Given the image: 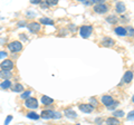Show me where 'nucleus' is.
<instances>
[{
    "instance_id": "obj_28",
    "label": "nucleus",
    "mask_w": 134,
    "mask_h": 125,
    "mask_svg": "<svg viewBox=\"0 0 134 125\" xmlns=\"http://www.w3.org/2000/svg\"><path fill=\"white\" fill-rule=\"evenodd\" d=\"M11 120H12V116H11V115H9V116H7V120L5 121V125H8V124H9Z\"/></svg>"
},
{
    "instance_id": "obj_2",
    "label": "nucleus",
    "mask_w": 134,
    "mask_h": 125,
    "mask_svg": "<svg viewBox=\"0 0 134 125\" xmlns=\"http://www.w3.org/2000/svg\"><path fill=\"white\" fill-rule=\"evenodd\" d=\"M8 48L10 49L12 53H18L23 49V44L20 41H11V43L8 45Z\"/></svg>"
},
{
    "instance_id": "obj_31",
    "label": "nucleus",
    "mask_w": 134,
    "mask_h": 125,
    "mask_svg": "<svg viewBox=\"0 0 134 125\" xmlns=\"http://www.w3.org/2000/svg\"><path fill=\"white\" fill-rule=\"evenodd\" d=\"M7 56V53L6 52H0V58H3Z\"/></svg>"
},
{
    "instance_id": "obj_29",
    "label": "nucleus",
    "mask_w": 134,
    "mask_h": 125,
    "mask_svg": "<svg viewBox=\"0 0 134 125\" xmlns=\"http://www.w3.org/2000/svg\"><path fill=\"white\" fill-rule=\"evenodd\" d=\"M125 29H126V32L129 31V32H130V35L133 36V27H126Z\"/></svg>"
},
{
    "instance_id": "obj_33",
    "label": "nucleus",
    "mask_w": 134,
    "mask_h": 125,
    "mask_svg": "<svg viewBox=\"0 0 134 125\" xmlns=\"http://www.w3.org/2000/svg\"><path fill=\"white\" fill-rule=\"evenodd\" d=\"M77 125H79V124H77Z\"/></svg>"
},
{
    "instance_id": "obj_19",
    "label": "nucleus",
    "mask_w": 134,
    "mask_h": 125,
    "mask_svg": "<svg viewBox=\"0 0 134 125\" xmlns=\"http://www.w3.org/2000/svg\"><path fill=\"white\" fill-rule=\"evenodd\" d=\"M12 90L16 92V93H20V92H24V86L21 84H16L12 87Z\"/></svg>"
},
{
    "instance_id": "obj_27",
    "label": "nucleus",
    "mask_w": 134,
    "mask_h": 125,
    "mask_svg": "<svg viewBox=\"0 0 134 125\" xmlns=\"http://www.w3.org/2000/svg\"><path fill=\"white\" fill-rule=\"evenodd\" d=\"M133 116H134V111H131L129 113V115H127V120L129 121H132L133 120Z\"/></svg>"
},
{
    "instance_id": "obj_6",
    "label": "nucleus",
    "mask_w": 134,
    "mask_h": 125,
    "mask_svg": "<svg viewBox=\"0 0 134 125\" xmlns=\"http://www.w3.org/2000/svg\"><path fill=\"white\" fill-rule=\"evenodd\" d=\"M94 11L96 14H105V12L108 11V7L105 3H98V5L94 6Z\"/></svg>"
},
{
    "instance_id": "obj_20",
    "label": "nucleus",
    "mask_w": 134,
    "mask_h": 125,
    "mask_svg": "<svg viewBox=\"0 0 134 125\" xmlns=\"http://www.w3.org/2000/svg\"><path fill=\"white\" fill-rule=\"evenodd\" d=\"M10 86H11V82H10L9 79H7V81H5V82H2L1 84H0V87H1V88H3V89L9 88Z\"/></svg>"
},
{
    "instance_id": "obj_30",
    "label": "nucleus",
    "mask_w": 134,
    "mask_h": 125,
    "mask_svg": "<svg viewBox=\"0 0 134 125\" xmlns=\"http://www.w3.org/2000/svg\"><path fill=\"white\" fill-rule=\"evenodd\" d=\"M91 103H92V104H94V106H97V102H96V99H95L94 97H92V98H91ZM92 104H91V105H92Z\"/></svg>"
},
{
    "instance_id": "obj_26",
    "label": "nucleus",
    "mask_w": 134,
    "mask_h": 125,
    "mask_svg": "<svg viewBox=\"0 0 134 125\" xmlns=\"http://www.w3.org/2000/svg\"><path fill=\"white\" fill-rule=\"evenodd\" d=\"M117 105H119V103H117V102H114V103L112 104V105H110L107 108H108V110H111V111H112V110H114V108H115Z\"/></svg>"
},
{
    "instance_id": "obj_24",
    "label": "nucleus",
    "mask_w": 134,
    "mask_h": 125,
    "mask_svg": "<svg viewBox=\"0 0 134 125\" xmlns=\"http://www.w3.org/2000/svg\"><path fill=\"white\" fill-rule=\"evenodd\" d=\"M30 94H31V90H26V92H24V93L21 94V98H23V99H27L29 96H30Z\"/></svg>"
},
{
    "instance_id": "obj_12",
    "label": "nucleus",
    "mask_w": 134,
    "mask_h": 125,
    "mask_svg": "<svg viewBox=\"0 0 134 125\" xmlns=\"http://www.w3.org/2000/svg\"><path fill=\"white\" fill-rule=\"evenodd\" d=\"M65 115L70 120L77 118V113L75 111H73V110H65Z\"/></svg>"
},
{
    "instance_id": "obj_13",
    "label": "nucleus",
    "mask_w": 134,
    "mask_h": 125,
    "mask_svg": "<svg viewBox=\"0 0 134 125\" xmlns=\"http://www.w3.org/2000/svg\"><path fill=\"white\" fill-rule=\"evenodd\" d=\"M115 34L119 35V36H126V29H125V27H122V26H119L115 28Z\"/></svg>"
},
{
    "instance_id": "obj_7",
    "label": "nucleus",
    "mask_w": 134,
    "mask_h": 125,
    "mask_svg": "<svg viewBox=\"0 0 134 125\" xmlns=\"http://www.w3.org/2000/svg\"><path fill=\"white\" fill-rule=\"evenodd\" d=\"M100 102H102L105 106L108 107L110 105H112V104L114 103V99H113V97L110 96V95H103L102 98H100Z\"/></svg>"
},
{
    "instance_id": "obj_1",
    "label": "nucleus",
    "mask_w": 134,
    "mask_h": 125,
    "mask_svg": "<svg viewBox=\"0 0 134 125\" xmlns=\"http://www.w3.org/2000/svg\"><path fill=\"white\" fill-rule=\"evenodd\" d=\"M39 116H40V117H43V118H45V120H48V118H58V120H59L62 117V114L59 113V112L44 110Z\"/></svg>"
},
{
    "instance_id": "obj_9",
    "label": "nucleus",
    "mask_w": 134,
    "mask_h": 125,
    "mask_svg": "<svg viewBox=\"0 0 134 125\" xmlns=\"http://www.w3.org/2000/svg\"><path fill=\"white\" fill-rule=\"evenodd\" d=\"M132 79H133V72L132 70H127V72L124 74V76H123V83L129 84V83L132 82Z\"/></svg>"
},
{
    "instance_id": "obj_16",
    "label": "nucleus",
    "mask_w": 134,
    "mask_h": 125,
    "mask_svg": "<svg viewBox=\"0 0 134 125\" xmlns=\"http://www.w3.org/2000/svg\"><path fill=\"white\" fill-rule=\"evenodd\" d=\"M116 11L119 12V14H123V12H125V5L123 2H117L116 3Z\"/></svg>"
},
{
    "instance_id": "obj_3",
    "label": "nucleus",
    "mask_w": 134,
    "mask_h": 125,
    "mask_svg": "<svg viewBox=\"0 0 134 125\" xmlns=\"http://www.w3.org/2000/svg\"><path fill=\"white\" fill-rule=\"evenodd\" d=\"M25 105L30 110H35V108L38 107V101L35 97H28L26 101H25Z\"/></svg>"
},
{
    "instance_id": "obj_10",
    "label": "nucleus",
    "mask_w": 134,
    "mask_h": 125,
    "mask_svg": "<svg viewBox=\"0 0 134 125\" xmlns=\"http://www.w3.org/2000/svg\"><path fill=\"white\" fill-rule=\"evenodd\" d=\"M100 45L103 46V47H112L113 45H114V40L110 37H105L102 41H100Z\"/></svg>"
},
{
    "instance_id": "obj_15",
    "label": "nucleus",
    "mask_w": 134,
    "mask_h": 125,
    "mask_svg": "<svg viewBox=\"0 0 134 125\" xmlns=\"http://www.w3.org/2000/svg\"><path fill=\"white\" fill-rule=\"evenodd\" d=\"M106 124L107 125H120L121 122L117 118H115V117H108L106 120Z\"/></svg>"
},
{
    "instance_id": "obj_22",
    "label": "nucleus",
    "mask_w": 134,
    "mask_h": 125,
    "mask_svg": "<svg viewBox=\"0 0 134 125\" xmlns=\"http://www.w3.org/2000/svg\"><path fill=\"white\" fill-rule=\"evenodd\" d=\"M40 22L41 24H44V25H54V21L52 19H49V18H41L40 19Z\"/></svg>"
},
{
    "instance_id": "obj_14",
    "label": "nucleus",
    "mask_w": 134,
    "mask_h": 125,
    "mask_svg": "<svg viewBox=\"0 0 134 125\" xmlns=\"http://www.w3.org/2000/svg\"><path fill=\"white\" fill-rule=\"evenodd\" d=\"M12 76V74L10 72H8V70H0V78H2V79H9V78Z\"/></svg>"
},
{
    "instance_id": "obj_5",
    "label": "nucleus",
    "mask_w": 134,
    "mask_h": 125,
    "mask_svg": "<svg viewBox=\"0 0 134 125\" xmlns=\"http://www.w3.org/2000/svg\"><path fill=\"white\" fill-rule=\"evenodd\" d=\"M0 67H1V70H8V72H10L14 68V61L10 59H5L0 64Z\"/></svg>"
},
{
    "instance_id": "obj_25",
    "label": "nucleus",
    "mask_w": 134,
    "mask_h": 125,
    "mask_svg": "<svg viewBox=\"0 0 134 125\" xmlns=\"http://www.w3.org/2000/svg\"><path fill=\"white\" fill-rule=\"evenodd\" d=\"M46 3H47L48 6H56L58 3V0H47Z\"/></svg>"
},
{
    "instance_id": "obj_11",
    "label": "nucleus",
    "mask_w": 134,
    "mask_h": 125,
    "mask_svg": "<svg viewBox=\"0 0 134 125\" xmlns=\"http://www.w3.org/2000/svg\"><path fill=\"white\" fill-rule=\"evenodd\" d=\"M28 28H29V30H30L31 32H36V31H39L40 30V24L38 22H30L28 25Z\"/></svg>"
},
{
    "instance_id": "obj_8",
    "label": "nucleus",
    "mask_w": 134,
    "mask_h": 125,
    "mask_svg": "<svg viewBox=\"0 0 134 125\" xmlns=\"http://www.w3.org/2000/svg\"><path fill=\"white\" fill-rule=\"evenodd\" d=\"M78 107L84 113H92V112L94 111V106L91 105V104H81Z\"/></svg>"
},
{
    "instance_id": "obj_17",
    "label": "nucleus",
    "mask_w": 134,
    "mask_h": 125,
    "mask_svg": "<svg viewBox=\"0 0 134 125\" xmlns=\"http://www.w3.org/2000/svg\"><path fill=\"white\" fill-rule=\"evenodd\" d=\"M41 103L43 104H45V105H49V104H52V103H54V99L53 98H50V97H48V96H41Z\"/></svg>"
},
{
    "instance_id": "obj_18",
    "label": "nucleus",
    "mask_w": 134,
    "mask_h": 125,
    "mask_svg": "<svg viewBox=\"0 0 134 125\" xmlns=\"http://www.w3.org/2000/svg\"><path fill=\"white\" fill-rule=\"evenodd\" d=\"M106 20L110 24H116L117 21H119V18H117L116 16H114V15H111V16H108V17L106 18Z\"/></svg>"
},
{
    "instance_id": "obj_32",
    "label": "nucleus",
    "mask_w": 134,
    "mask_h": 125,
    "mask_svg": "<svg viewBox=\"0 0 134 125\" xmlns=\"http://www.w3.org/2000/svg\"><path fill=\"white\" fill-rule=\"evenodd\" d=\"M31 3H34V5H37V3H39V0H32Z\"/></svg>"
},
{
    "instance_id": "obj_21",
    "label": "nucleus",
    "mask_w": 134,
    "mask_h": 125,
    "mask_svg": "<svg viewBox=\"0 0 134 125\" xmlns=\"http://www.w3.org/2000/svg\"><path fill=\"white\" fill-rule=\"evenodd\" d=\"M28 118H30V120H38L40 116L37 114V113H34V112H29V113L26 115Z\"/></svg>"
},
{
    "instance_id": "obj_23",
    "label": "nucleus",
    "mask_w": 134,
    "mask_h": 125,
    "mask_svg": "<svg viewBox=\"0 0 134 125\" xmlns=\"http://www.w3.org/2000/svg\"><path fill=\"white\" fill-rule=\"evenodd\" d=\"M122 116H124V112L123 111H116V112H114V113H113V117H122Z\"/></svg>"
},
{
    "instance_id": "obj_4",
    "label": "nucleus",
    "mask_w": 134,
    "mask_h": 125,
    "mask_svg": "<svg viewBox=\"0 0 134 125\" xmlns=\"http://www.w3.org/2000/svg\"><path fill=\"white\" fill-rule=\"evenodd\" d=\"M92 31H93V27L92 26H83L79 29V32H81V36L83 38H88L92 34Z\"/></svg>"
}]
</instances>
